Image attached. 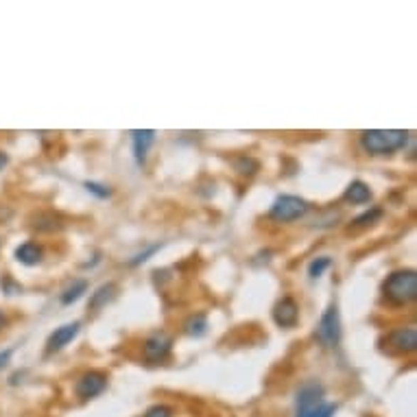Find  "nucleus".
I'll use <instances>...</instances> for the list:
<instances>
[{"mask_svg":"<svg viewBox=\"0 0 417 417\" xmlns=\"http://www.w3.org/2000/svg\"><path fill=\"white\" fill-rule=\"evenodd\" d=\"M408 142V131L402 129H369L361 134V144L372 156H389Z\"/></svg>","mask_w":417,"mask_h":417,"instance_id":"f257e3e1","label":"nucleus"},{"mask_svg":"<svg viewBox=\"0 0 417 417\" xmlns=\"http://www.w3.org/2000/svg\"><path fill=\"white\" fill-rule=\"evenodd\" d=\"M384 295L389 297L394 304H411L417 297V274L413 269H400L394 271L384 282Z\"/></svg>","mask_w":417,"mask_h":417,"instance_id":"f03ea898","label":"nucleus"},{"mask_svg":"<svg viewBox=\"0 0 417 417\" xmlns=\"http://www.w3.org/2000/svg\"><path fill=\"white\" fill-rule=\"evenodd\" d=\"M308 201L297 195H280L271 205V219L280 223H288L295 219H302L308 212Z\"/></svg>","mask_w":417,"mask_h":417,"instance_id":"7ed1b4c3","label":"nucleus"},{"mask_svg":"<svg viewBox=\"0 0 417 417\" xmlns=\"http://www.w3.org/2000/svg\"><path fill=\"white\" fill-rule=\"evenodd\" d=\"M317 339L325 347H337L341 343V315L337 306H327L317 325Z\"/></svg>","mask_w":417,"mask_h":417,"instance_id":"20e7f679","label":"nucleus"},{"mask_svg":"<svg viewBox=\"0 0 417 417\" xmlns=\"http://www.w3.org/2000/svg\"><path fill=\"white\" fill-rule=\"evenodd\" d=\"M105 386H107V374L105 372H99V369H90V372H85L77 384H75V394L79 400H92L97 396H101L105 391Z\"/></svg>","mask_w":417,"mask_h":417,"instance_id":"39448f33","label":"nucleus"},{"mask_svg":"<svg viewBox=\"0 0 417 417\" xmlns=\"http://www.w3.org/2000/svg\"><path fill=\"white\" fill-rule=\"evenodd\" d=\"M170 347H173V339L158 332V335H151L142 343V356L146 363H162L170 354Z\"/></svg>","mask_w":417,"mask_h":417,"instance_id":"423d86ee","label":"nucleus"},{"mask_svg":"<svg viewBox=\"0 0 417 417\" xmlns=\"http://www.w3.org/2000/svg\"><path fill=\"white\" fill-rule=\"evenodd\" d=\"M79 330H81V323H79V321L64 323V325L55 327V332H53V335L48 337V341H46V354H53V352L64 350L68 343H72V339H77Z\"/></svg>","mask_w":417,"mask_h":417,"instance_id":"0eeeda50","label":"nucleus"},{"mask_svg":"<svg viewBox=\"0 0 417 417\" xmlns=\"http://www.w3.org/2000/svg\"><path fill=\"white\" fill-rule=\"evenodd\" d=\"M156 142V131L153 129H134L131 131V146H134V160L138 166H144L146 156L151 151Z\"/></svg>","mask_w":417,"mask_h":417,"instance_id":"6e6552de","label":"nucleus"},{"mask_svg":"<svg viewBox=\"0 0 417 417\" xmlns=\"http://www.w3.org/2000/svg\"><path fill=\"white\" fill-rule=\"evenodd\" d=\"M300 319V306L293 300V297H282L274 308V321L280 327H293Z\"/></svg>","mask_w":417,"mask_h":417,"instance_id":"1a4fd4ad","label":"nucleus"},{"mask_svg":"<svg viewBox=\"0 0 417 417\" xmlns=\"http://www.w3.org/2000/svg\"><path fill=\"white\" fill-rule=\"evenodd\" d=\"M389 345L391 350L396 352H402V354H408V352H415L417 347V330L413 325H406V327H398V330H394L389 335Z\"/></svg>","mask_w":417,"mask_h":417,"instance_id":"9d476101","label":"nucleus"},{"mask_svg":"<svg viewBox=\"0 0 417 417\" xmlns=\"http://www.w3.org/2000/svg\"><path fill=\"white\" fill-rule=\"evenodd\" d=\"M325 400V391L319 382H308L304 384L300 394H297V413H304L313 406H317L319 402Z\"/></svg>","mask_w":417,"mask_h":417,"instance_id":"9b49d317","label":"nucleus"},{"mask_svg":"<svg viewBox=\"0 0 417 417\" xmlns=\"http://www.w3.org/2000/svg\"><path fill=\"white\" fill-rule=\"evenodd\" d=\"M42 258H44V251H42V247H40L38 243H33V241H26V243H22V245L16 249V260H18L20 264H24V266H36V264L42 262Z\"/></svg>","mask_w":417,"mask_h":417,"instance_id":"f8f14e48","label":"nucleus"},{"mask_svg":"<svg viewBox=\"0 0 417 417\" xmlns=\"http://www.w3.org/2000/svg\"><path fill=\"white\" fill-rule=\"evenodd\" d=\"M116 297V284L114 282H105V284H101L92 295H90V310H101V308H105L112 300Z\"/></svg>","mask_w":417,"mask_h":417,"instance_id":"ddd939ff","label":"nucleus"},{"mask_svg":"<svg viewBox=\"0 0 417 417\" xmlns=\"http://www.w3.org/2000/svg\"><path fill=\"white\" fill-rule=\"evenodd\" d=\"M345 201H350V203H367L369 199H372V190H369V186L365 184V182H361V180H356V182H352L350 186H347V190H345Z\"/></svg>","mask_w":417,"mask_h":417,"instance_id":"4468645a","label":"nucleus"},{"mask_svg":"<svg viewBox=\"0 0 417 417\" xmlns=\"http://www.w3.org/2000/svg\"><path fill=\"white\" fill-rule=\"evenodd\" d=\"M184 332H186L188 337H195V339L203 337V335L207 332V317H205L203 313L190 315V317L184 321Z\"/></svg>","mask_w":417,"mask_h":417,"instance_id":"2eb2a0df","label":"nucleus"},{"mask_svg":"<svg viewBox=\"0 0 417 417\" xmlns=\"http://www.w3.org/2000/svg\"><path fill=\"white\" fill-rule=\"evenodd\" d=\"M83 293H87V282H85V280H75V282L62 293V304H64V306H70V304L79 302L81 297H83Z\"/></svg>","mask_w":417,"mask_h":417,"instance_id":"dca6fc26","label":"nucleus"},{"mask_svg":"<svg viewBox=\"0 0 417 417\" xmlns=\"http://www.w3.org/2000/svg\"><path fill=\"white\" fill-rule=\"evenodd\" d=\"M337 408L339 406L335 402L323 400V402H319L317 406H313V408H308L304 413H297V417H332L337 413Z\"/></svg>","mask_w":417,"mask_h":417,"instance_id":"f3484780","label":"nucleus"},{"mask_svg":"<svg viewBox=\"0 0 417 417\" xmlns=\"http://www.w3.org/2000/svg\"><path fill=\"white\" fill-rule=\"evenodd\" d=\"M380 217H382V207H369V210H365L363 215L356 217V219L352 221V225H354V227H367V225L378 223Z\"/></svg>","mask_w":417,"mask_h":417,"instance_id":"a211bd4d","label":"nucleus"},{"mask_svg":"<svg viewBox=\"0 0 417 417\" xmlns=\"http://www.w3.org/2000/svg\"><path fill=\"white\" fill-rule=\"evenodd\" d=\"M330 264H332V260L327 258V256L315 258V260H313V262L308 264V276H310L313 280L321 278V276L325 274V269H330Z\"/></svg>","mask_w":417,"mask_h":417,"instance_id":"6ab92c4d","label":"nucleus"},{"mask_svg":"<svg viewBox=\"0 0 417 417\" xmlns=\"http://www.w3.org/2000/svg\"><path fill=\"white\" fill-rule=\"evenodd\" d=\"M85 190L90 193V195H94V197H99V199H107L112 195L109 186L99 184V182H85Z\"/></svg>","mask_w":417,"mask_h":417,"instance_id":"aec40b11","label":"nucleus"},{"mask_svg":"<svg viewBox=\"0 0 417 417\" xmlns=\"http://www.w3.org/2000/svg\"><path fill=\"white\" fill-rule=\"evenodd\" d=\"M160 247H162L160 243H156V245H151V247H146L144 251H140V254H136V256H134V260H129V264H131V266H138V264H144V262H146L148 258H151V256H153L156 251H160Z\"/></svg>","mask_w":417,"mask_h":417,"instance_id":"412c9836","label":"nucleus"},{"mask_svg":"<svg viewBox=\"0 0 417 417\" xmlns=\"http://www.w3.org/2000/svg\"><path fill=\"white\" fill-rule=\"evenodd\" d=\"M144 417H173V408L166 404H156L144 413Z\"/></svg>","mask_w":417,"mask_h":417,"instance_id":"4be33fe9","label":"nucleus"},{"mask_svg":"<svg viewBox=\"0 0 417 417\" xmlns=\"http://www.w3.org/2000/svg\"><path fill=\"white\" fill-rule=\"evenodd\" d=\"M236 166H238V170L245 173V175H254V173L258 170V162H254V160H249V158L238 160V162H236Z\"/></svg>","mask_w":417,"mask_h":417,"instance_id":"5701e85b","label":"nucleus"},{"mask_svg":"<svg viewBox=\"0 0 417 417\" xmlns=\"http://www.w3.org/2000/svg\"><path fill=\"white\" fill-rule=\"evenodd\" d=\"M11 356H13V350H11V347H9V350H3V352H0V369H5V367L9 365Z\"/></svg>","mask_w":417,"mask_h":417,"instance_id":"b1692460","label":"nucleus"},{"mask_svg":"<svg viewBox=\"0 0 417 417\" xmlns=\"http://www.w3.org/2000/svg\"><path fill=\"white\" fill-rule=\"evenodd\" d=\"M7 162H9L7 153H5V151H0V170H3V168L7 166Z\"/></svg>","mask_w":417,"mask_h":417,"instance_id":"393cba45","label":"nucleus"},{"mask_svg":"<svg viewBox=\"0 0 417 417\" xmlns=\"http://www.w3.org/2000/svg\"><path fill=\"white\" fill-rule=\"evenodd\" d=\"M5 325H7V315L0 310V330H5Z\"/></svg>","mask_w":417,"mask_h":417,"instance_id":"a878e982","label":"nucleus"}]
</instances>
